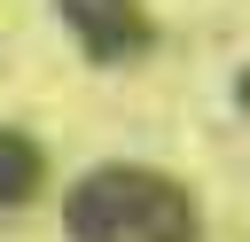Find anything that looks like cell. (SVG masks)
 Instances as JSON below:
<instances>
[{
    "label": "cell",
    "instance_id": "2",
    "mask_svg": "<svg viewBox=\"0 0 250 242\" xmlns=\"http://www.w3.org/2000/svg\"><path fill=\"white\" fill-rule=\"evenodd\" d=\"M55 8H62L70 39H78L94 62H117V55H141V47H148L141 0H55Z\"/></svg>",
    "mask_w": 250,
    "mask_h": 242
},
{
    "label": "cell",
    "instance_id": "3",
    "mask_svg": "<svg viewBox=\"0 0 250 242\" xmlns=\"http://www.w3.org/2000/svg\"><path fill=\"white\" fill-rule=\"evenodd\" d=\"M39 187H47V156H39L23 133H8V125H0V211L31 203Z\"/></svg>",
    "mask_w": 250,
    "mask_h": 242
},
{
    "label": "cell",
    "instance_id": "1",
    "mask_svg": "<svg viewBox=\"0 0 250 242\" xmlns=\"http://www.w3.org/2000/svg\"><path fill=\"white\" fill-rule=\"evenodd\" d=\"M70 242H195V203L148 164H94L62 195Z\"/></svg>",
    "mask_w": 250,
    "mask_h": 242
},
{
    "label": "cell",
    "instance_id": "4",
    "mask_svg": "<svg viewBox=\"0 0 250 242\" xmlns=\"http://www.w3.org/2000/svg\"><path fill=\"white\" fill-rule=\"evenodd\" d=\"M234 94H242V101H250V70H242V86H234Z\"/></svg>",
    "mask_w": 250,
    "mask_h": 242
}]
</instances>
